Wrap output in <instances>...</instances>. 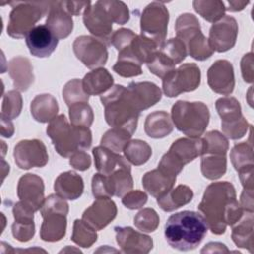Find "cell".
<instances>
[{"mask_svg":"<svg viewBox=\"0 0 254 254\" xmlns=\"http://www.w3.org/2000/svg\"><path fill=\"white\" fill-rule=\"evenodd\" d=\"M123 153L129 163L135 166H141L147 163L152 156V149L147 142L135 139L128 142Z\"/></svg>","mask_w":254,"mask_h":254,"instance_id":"e575fe53","label":"cell"},{"mask_svg":"<svg viewBox=\"0 0 254 254\" xmlns=\"http://www.w3.org/2000/svg\"><path fill=\"white\" fill-rule=\"evenodd\" d=\"M230 160L237 172L254 168L253 148L251 140L249 142L236 144L230 152Z\"/></svg>","mask_w":254,"mask_h":254,"instance_id":"d590c367","label":"cell"},{"mask_svg":"<svg viewBox=\"0 0 254 254\" xmlns=\"http://www.w3.org/2000/svg\"><path fill=\"white\" fill-rule=\"evenodd\" d=\"M197 208L208 228L216 235L223 234L227 225H234L244 212L236 199L235 189L229 182L208 185Z\"/></svg>","mask_w":254,"mask_h":254,"instance_id":"6da1fadb","label":"cell"},{"mask_svg":"<svg viewBox=\"0 0 254 254\" xmlns=\"http://www.w3.org/2000/svg\"><path fill=\"white\" fill-rule=\"evenodd\" d=\"M45 211H59L67 215L68 203L65 201L64 198L61 197L57 193L50 194L48 197L45 198L43 205L40 209V212H45Z\"/></svg>","mask_w":254,"mask_h":254,"instance_id":"816d5d0a","label":"cell"},{"mask_svg":"<svg viewBox=\"0 0 254 254\" xmlns=\"http://www.w3.org/2000/svg\"><path fill=\"white\" fill-rule=\"evenodd\" d=\"M43 223L40 229L42 240L47 242L60 241L65 235L66 231V214L59 211L41 212Z\"/></svg>","mask_w":254,"mask_h":254,"instance_id":"603a6c76","label":"cell"},{"mask_svg":"<svg viewBox=\"0 0 254 254\" xmlns=\"http://www.w3.org/2000/svg\"><path fill=\"white\" fill-rule=\"evenodd\" d=\"M47 134L58 154L64 158L70 157L76 151L87 150L92 144L89 128L70 125L64 114L58 115L49 123Z\"/></svg>","mask_w":254,"mask_h":254,"instance_id":"277c9868","label":"cell"},{"mask_svg":"<svg viewBox=\"0 0 254 254\" xmlns=\"http://www.w3.org/2000/svg\"><path fill=\"white\" fill-rule=\"evenodd\" d=\"M248 4H249V1H227L226 10L230 12H238L243 10Z\"/></svg>","mask_w":254,"mask_h":254,"instance_id":"e7e4bbea","label":"cell"},{"mask_svg":"<svg viewBox=\"0 0 254 254\" xmlns=\"http://www.w3.org/2000/svg\"><path fill=\"white\" fill-rule=\"evenodd\" d=\"M207 229L206 221L200 213L184 210L168 218L165 225V237L172 248L190 251L201 243Z\"/></svg>","mask_w":254,"mask_h":254,"instance_id":"7a4b0ae2","label":"cell"},{"mask_svg":"<svg viewBox=\"0 0 254 254\" xmlns=\"http://www.w3.org/2000/svg\"><path fill=\"white\" fill-rule=\"evenodd\" d=\"M59 39L46 25L36 26L27 36L26 44L30 53L37 58H48L56 50Z\"/></svg>","mask_w":254,"mask_h":254,"instance_id":"ffe728a7","label":"cell"},{"mask_svg":"<svg viewBox=\"0 0 254 254\" xmlns=\"http://www.w3.org/2000/svg\"><path fill=\"white\" fill-rule=\"evenodd\" d=\"M45 185L41 177L35 174H25L18 182L17 194L20 200L26 202L35 211L41 209L45 200Z\"/></svg>","mask_w":254,"mask_h":254,"instance_id":"d6986e66","label":"cell"},{"mask_svg":"<svg viewBox=\"0 0 254 254\" xmlns=\"http://www.w3.org/2000/svg\"><path fill=\"white\" fill-rule=\"evenodd\" d=\"M116 241L122 252L127 254H147L153 248V239L130 226L114 227Z\"/></svg>","mask_w":254,"mask_h":254,"instance_id":"2e32d148","label":"cell"},{"mask_svg":"<svg viewBox=\"0 0 254 254\" xmlns=\"http://www.w3.org/2000/svg\"><path fill=\"white\" fill-rule=\"evenodd\" d=\"M58 111V102L51 94H39L31 102V114L38 122H51L57 117Z\"/></svg>","mask_w":254,"mask_h":254,"instance_id":"f546056e","label":"cell"},{"mask_svg":"<svg viewBox=\"0 0 254 254\" xmlns=\"http://www.w3.org/2000/svg\"><path fill=\"white\" fill-rule=\"evenodd\" d=\"M201 253H227L229 252V250L226 248V246L223 243L220 242H209L207 243L200 251Z\"/></svg>","mask_w":254,"mask_h":254,"instance_id":"6125c7cd","label":"cell"},{"mask_svg":"<svg viewBox=\"0 0 254 254\" xmlns=\"http://www.w3.org/2000/svg\"><path fill=\"white\" fill-rule=\"evenodd\" d=\"M149 70L155 74L156 76L160 78H164L166 75H168L171 71L175 69V64L166 56L164 55L160 50L157 51L154 58L146 64Z\"/></svg>","mask_w":254,"mask_h":254,"instance_id":"c3c4849f","label":"cell"},{"mask_svg":"<svg viewBox=\"0 0 254 254\" xmlns=\"http://www.w3.org/2000/svg\"><path fill=\"white\" fill-rule=\"evenodd\" d=\"M126 88L130 99L140 112L155 105L162 98V91L154 82L133 81Z\"/></svg>","mask_w":254,"mask_h":254,"instance_id":"44dd1931","label":"cell"},{"mask_svg":"<svg viewBox=\"0 0 254 254\" xmlns=\"http://www.w3.org/2000/svg\"><path fill=\"white\" fill-rule=\"evenodd\" d=\"M240 205L243 211L253 212L254 201H253V190L243 189V191L240 196Z\"/></svg>","mask_w":254,"mask_h":254,"instance_id":"91938a15","label":"cell"},{"mask_svg":"<svg viewBox=\"0 0 254 254\" xmlns=\"http://www.w3.org/2000/svg\"><path fill=\"white\" fill-rule=\"evenodd\" d=\"M147 200V193L139 190H130L122 196V203L128 209H139L145 205Z\"/></svg>","mask_w":254,"mask_h":254,"instance_id":"f5cc1de1","label":"cell"},{"mask_svg":"<svg viewBox=\"0 0 254 254\" xmlns=\"http://www.w3.org/2000/svg\"><path fill=\"white\" fill-rule=\"evenodd\" d=\"M238 24L231 16H224L213 23L209 30V45L213 51L224 53L232 49L236 43Z\"/></svg>","mask_w":254,"mask_h":254,"instance_id":"5bb4252c","label":"cell"},{"mask_svg":"<svg viewBox=\"0 0 254 254\" xmlns=\"http://www.w3.org/2000/svg\"><path fill=\"white\" fill-rule=\"evenodd\" d=\"M55 191L64 199L74 200L79 198L84 190L82 178L73 171H67L58 176L54 184Z\"/></svg>","mask_w":254,"mask_h":254,"instance_id":"d4e9b609","label":"cell"},{"mask_svg":"<svg viewBox=\"0 0 254 254\" xmlns=\"http://www.w3.org/2000/svg\"><path fill=\"white\" fill-rule=\"evenodd\" d=\"M69 164L75 170L85 171L90 167L91 159L86 152H84L83 150H79L69 157Z\"/></svg>","mask_w":254,"mask_h":254,"instance_id":"9f6ffc18","label":"cell"},{"mask_svg":"<svg viewBox=\"0 0 254 254\" xmlns=\"http://www.w3.org/2000/svg\"><path fill=\"white\" fill-rule=\"evenodd\" d=\"M92 194L97 197H121L133 188L131 169H119L110 175L94 174L91 181Z\"/></svg>","mask_w":254,"mask_h":254,"instance_id":"9c48e42d","label":"cell"},{"mask_svg":"<svg viewBox=\"0 0 254 254\" xmlns=\"http://www.w3.org/2000/svg\"><path fill=\"white\" fill-rule=\"evenodd\" d=\"M207 83L211 90L222 95L232 93L235 86L233 65L227 60L214 62L207 70Z\"/></svg>","mask_w":254,"mask_h":254,"instance_id":"e0dca14e","label":"cell"},{"mask_svg":"<svg viewBox=\"0 0 254 254\" xmlns=\"http://www.w3.org/2000/svg\"><path fill=\"white\" fill-rule=\"evenodd\" d=\"M176 179L177 177L168 175L160 169H155L143 176L142 186L152 196L158 198L173 189Z\"/></svg>","mask_w":254,"mask_h":254,"instance_id":"4316f807","label":"cell"},{"mask_svg":"<svg viewBox=\"0 0 254 254\" xmlns=\"http://www.w3.org/2000/svg\"><path fill=\"white\" fill-rule=\"evenodd\" d=\"M104 106V117L112 128H123L132 135L136 131L140 111L130 99L127 88L120 84L113 85L100 96Z\"/></svg>","mask_w":254,"mask_h":254,"instance_id":"3957f363","label":"cell"},{"mask_svg":"<svg viewBox=\"0 0 254 254\" xmlns=\"http://www.w3.org/2000/svg\"><path fill=\"white\" fill-rule=\"evenodd\" d=\"M83 23L94 38L102 41L107 46L110 45L113 22L98 1L84 10Z\"/></svg>","mask_w":254,"mask_h":254,"instance_id":"9a60e30c","label":"cell"},{"mask_svg":"<svg viewBox=\"0 0 254 254\" xmlns=\"http://www.w3.org/2000/svg\"><path fill=\"white\" fill-rule=\"evenodd\" d=\"M13 156L16 165L23 170L44 167L49 161L45 144L38 139L22 140L14 148Z\"/></svg>","mask_w":254,"mask_h":254,"instance_id":"4fadbf2b","label":"cell"},{"mask_svg":"<svg viewBox=\"0 0 254 254\" xmlns=\"http://www.w3.org/2000/svg\"><path fill=\"white\" fill-rule=\"evenodd\" d=\"M113 86V77L103 67H98L86 73L82 79V87L88 95H102Z\"/></svg>","mask_w":254,"mask_h":254,"instance_id":"f1b7e54d","label":"cell"},{"mask_svg":"<svg viewBox=\"0 0 254 254\" xmlns=\"http://www.w3.org/2000/svg\"><path fill=\"white\" fill-rule=\"evenodd\" d=\"M192 190L187 185H179L166 194L157 198V203L164 211H173L191 201Z\"/></svg>","mask_w":254,"mask_h":254,"instance_id":"1f68e13d","label":"cell"},{"mask_svg":"<svg viewBox=\"0 0 254 254\" xmlns=\"http://www.w3.org/2000/svg\"><path fill=\"white\" fill-rule=\"evenodd\" d=\"M94 165L98 173L110 175L119 169H131L126 158L103 146H97L92 150Z\"/></svg>","mask_w":254,"mask_h":254,"instance_id":"cb8c5ba5","label":"cell"},{"mask_svg":"<svg viewBox=\"0 0 254 254\" xmlns=\"http://www.w3.org/2000/svg\"><path fill=\"white\" fill-rule=\"evenodd\" d=\"M226 155L202 154L200 162L201 174L208 180H216L226 172Z\"/></svg>","mask_w":254,"mask_h":254,"instance_id":"d6a6232c","label":"cell"},{"mask_svg":"<svg viewBox=\"0 0 254 254\" xmlns=\"http://www.w3.org/2000/svg\"><path fill=\"white\" fill-rule=\"evenodd\" d=\"M8 72L13 80L14 87L20 91H26L34 82L33 66L29 59L25 57L13 58L8 64Z\"/></svg>","mask_w":254,"mask_h":254,"instance_id":"484cf974","label":"cell"},{"mask_svg":"<svg viewBox=\"0 0 254 254\" xmlns=\"http://www.w3.org/2000/svg\"><path fill=\"white\" fill-rule=\"evenodd\" d=\"M160 222L158 213L153 208H143L134 217L135 226L142 232H153Z\"/></svg>","mask_w":254,"mask_h":254,"instance_id":"bcb514c9","label":"cell"},{"mask_svg":"<svg viewBox=\"0 0 254 254\" xmlns=\"http://www.w3.org/2000/svg\"><path fill=\"white\" fill-rule=\"evenodd\" d=\"M253 53L250 52L245 54L241 60V73L245 82L252 83L254 79V71H253Z\"/></svg>","mask_w":254,"mask_h":254,"instance_id":"6f0895ef","label":"cell"},{"mask_svg":"<svg viewBox=\"0 0 254 254\" xmlns=\"http://www.w3.org/2000/svg\"><path fill=\"white\" fill-rule=\"evenodd\" d=\"M62 3L66 12L74 16L79 15L83 9L91 5L90 1H62Z\"/></svg>","mask_w":254,"mask_h":254,"instance_id":"680465c9","label":"cell"},{"mask_svg":"<svg viewBox=\"0 0 254 254\" xmlns=\"http://www.w3.org/2000/svg\"><path fill=\"white\" fill-rule=\"evenodd\" d=\"M215 108L221 118L223 134L232 140L244 137L250 125L241 113L239 101L235 97H221L216 100Z\"/></svg>","mask_w":254,"mask_h":254,"instance_id":"ba28073f","label":"cell"},{"mask_svg":"<svg viewBox=\"0 0 254 254\" xmlns=\"http://www.w3.org/2000/svg\"><path fill=\"white\" fill-rule=\"evenodd\" d=\"M63 97L68 107L78 102H88L89 99V95L83 90L82 80L77 78L71 79L64 84Z\"/></svg>","mask_w":254,"mask_h":254,"instance_id":"ee69618b","label":"cell"},{"mask_svg":"<svg viewBox=\"0 0 254 254\" xmlns=\"http://www.w3.org/2000/svg\"><path fill=\"white\" fill-rule=\"evenodd\" d=\"M136 34L130 30V29H125L121 28L116 30L112 35L110 39V44H112L116 50L121 51L128 47L132 41L136 38Z\"/></svg>","mask_w":254,"mask_h":254,"instance_id":"f907efd6","label":"cell"},{"mask_svg":"<svg viewBox=\"0 0 254 254\" xmlns=\"http://www.w3.org/2000/svg\"><path fill=\"white\" fill-rule=\"evenodd\" d=\"M132 134L123 128H111L107 130L101 138V146L115 152H122L128 144Z\"/></svg>","mask_w":254,"mask_h":254,"instance_id":"8d00e7d4","label":"cell"},{"mask_svg":"<svg viewBox=\"0 0 254 254\" xmlns=\"http://www.w3.org/2000/svg\"><path fill=\"white\" fill-rule=\"evenodd\" d=\"M174 125L171 116L166 111H155L149 114L145 120V133L154 139L164 138L173 132Z\"/></svg>","mask_w":254,"mask_h":254,"instance_id":"4dcf8cb0","label":"cell"},{"mask_svg":"<svg viewBox=\"0 0 254 254\" xmlns=\"http://www.w3.org/2000/svg\"><path fill=\"white\" fill-rule=\"evenodd\" d=\"M117 214V207L110 197H97L94 202L84 210L82 219L96 230L106 227Z\"/></svg>","mask_w":254,"mask_h":254,"instance_id":"ac0fdd59","label":"cell"},{"mask_svg":"<svg viewBox=\"0 0 254 254\" xmlns=\"http://www.w3.org/2000/svg\"><path fill=\"white\" fill-rule=\"evenodd\" d=\"M13 9L9 16L7 34L16 39L26 37L43 16L49 12L51 1L48 2H10Z\"/></svg>","mask_w":254,"mask_h":254,"instance_id":"8992f818","label":"cell"},{"mask_svg":"<svg viewBox=\"0 0 254 254\" xmlns=\"http://www.w3.org/2000/svg\"><path fill=\"white\" fill-rule=\"evenodd\" d=\"M107 45L91 36H79L73 44L75 57L88 68H98L104 65L108 59Z\"/></svg>","mask_w":254,"mask_h":254,"instance_id":"7c38bea8","label":"cell"},{"mask_svg":"<svg viewBox=\"0 0 254 254\" xmlns=\"http://www.w3.org/2000/svg\"><path fill=\"white\" fill-rule=\"evenodd\" d=\"M12 234L20 242L31 240L35 234V223H23L14 221L12 224Z\"/></svg>","mask_w":254,"mask_h":254,"instance_id":"db71d44e","label":"cell"},{"mask_svg":"<svg viewBox=\"0 0 254 254\" xmlns=\"http://www.w3.org/2000/svg\"><path fill=\"white\" fill-rule=\"evenodd\" d=\"M113 70L123 77H133L142 74L141 64L128 59H118L113 65Z\"/></svg>","mask_w":254,"mask_h":254,"instance_id":"681fc988","label":"cell"},{"mask_svg":"<svg viewBox=\"0 0 254 254\" xmlns=\"http://www.w3.org/2000/svg\"><path fill=\"white\" fill-rule=\"evenodd\" d=\"M176 128L190 138H199L209 122L208 107L201 101L178 100L171 110Z\"/></svg>","mask_w":254,"mask_h":254,"instance_id":"5b68a950","label":"cell"},{"mask_svg":"<svg viewBox=\"0 0 254 254\" xmlns=\"http://www.w3.org/2000/svg\"><path fill=\"white\" fill-rule=\"evenodd\" d=\"M71 240L80 247L88 248L97 240L96 229L83 219H75L73 222Z\"/></svg>","mask_w":254,"mask_h":254,"instance_id":"f35d334b","label":"cell"},{"mask_svg":"<svg viewBox=\"0 0 254 254\" xmlns=\"http://www.w3.org/2000/svg\"><path fill=\"white\" fill-rule=\"evenodd\" d=\"M13 215L14 221L23 222V223H31L34 222V208L27 204L26 202L20 200L16 202L13 206Z\"/></svg>","mask_w":254,"mask_h":254,"instance_id":"11a10c76","label":"cell"},{"mask_svg":"<svg viewBox=\"0 0 254 254\" xmlns=\"http://www.w3.org/2000/svg\"><path fill=\"white\" fill-rule=\"evenodd\" d=\"M98 2L104 8L113 23L124 25L129 21V10L124 2L116 0H100Z\"/></svg>","mask_w":254,"mask_h":254,"instance_id":"f6af8a7d","label":"cell"},{"mask_svg":"<svg viewBox=\"0 0 254 254\" xmlns=\"http://www.w3.org/2000/svg\"><path fill=\"white\" fill-rule=\"evenodd\" d=\"M200 69L195 64H184L163 78V91L168 97L193 91L200 84Z\"/></svg>","mask_w":254,"mask_h":254,"instance_id":"8fae6325","label":"cell"},{"mask_svg":"<svg viewBox=\"0 0 254 254\" xmlns=\"http://www.w3.org/2000/svg\"><path fill=\"white\" fill-rule=\"evenodd\" d=\"M23 106V99L18 90H9L3 96L2 107H1V117L12 120L17 118Z\"/></svg>","mask_w":254,"mask_h":254,"instance_id":"b9f144b4","label":"cell"},{"mask_svg":"<svg viewBox=\"0 0 254 254\" xmlns=\"http://www.w3.org/2000/svg\"><path fill=\"white\" fill-rule=\"evenodd\" d=\"M175 30L177 38L184 43H186L194 34L201 31L197 18L190 13L182 14L177 18Z\"/></svg>","mask_w":254,"mask_h":254,"instance_id":"ab89813d","label":"cell"},{"mask_svg":"<svg viewBox=\"0 0 254 254\" xmlns=\"http://www.w3.org/2000/svg\"><path fill=\"white\" fill-rule=\"evenodd\" d=\"M1 144H2V147H3V152H2V156H4L5 155V149H4V147H5V142H3V141H1Z\"/></svg>","mask_w":254,"mask_h":254,"instance_id":"03108f58","label":"cell"},{"mask_svg":"<svg viewBox=\"0 0 254 254\" xmlns=\"http://www.w3.org/2000/svg\"><path fill=\"white\" fill-rule=\"evenodd\" d=\"M190 56L197 61H204L212 56L213 50L209 45L208 39L200 32L194 34L185 43Z\"/></svg>","mask_w":254,"mask_h":254,"instance_id":"74e56055","label":"cell"},{"mask_svg":"<svg viewBox=\"0 0 254 254\" xmlns=\"http://www.w3.org/2000/svg\"><path fill=\"white\" fill-rule=\"evenodd\" d=\"M175 64L182 63L187 57V47L183 41L178 38H172L165 42L159 49Z\"/></svg>","mask_w":254,"mask_h":254,"instance_id":"7dc6e473","label":"cell"},{"mask_svg":"<svg viewBox=\"0 0 254 254\" xmlns=\"http://www.w3.org/2000/svg\"><path fill=\"white\" fill-rule=\"evenodd\" d=\"M192 6L196 13L210 23H216L225 16L226 7L220 0H195Z\"/></svg>","mask_w":254,"mask_h":254,"instance_id":"836d02e7","label":"cell"},{"mask_svg":"<svg viewBox=\"0 0 254 254\" xmlns=\"http://www.w3.org/2000/svg\"><path fill=\"white\" fill-rule=\"evenodd\" d=\"M1 135L6 138H10L14 134V125L11 120L1 117Z\"/></svg>","mask_w":254,"mask_h":254,"instance_id":"be15d7a7","label":"cell"},{"mask_svg":"<svg viewBox=\"0 0 254 254\" xmlns=\"http://www.w3.org/2000/svg\"><path fill=\"white\" fill-rule=\"evenodd\" d=\"M201 140L203 144L201 155L202 154L226 155L229 148L228 140L220 132L216 130L209 131L204 135V137Z\"/></svg>","mask_w":254,"mask_h":254,"instance_id":"60d3db41","label":"cell"},{"mask_svg":"<svg viewBox=\"0 0 254 254\" xmlns=\"http://www.w3.org/2000/svg\"><path fill=\"white\" fill-rule=\"evenodd\" d=\"M202 148L203 144L200 138H180L172 144L169 151L162 157L158 169L168 175L177 177L185 165L201 156Z\"/></svg>","mask_w":254,"mask_h":254,"instance_id":"52a82bcc","label":"cell"},{"mask_svg":"<svg viewBox=\"0 0 254 254\" xmlns=\"http://www.w3.org/2000/svg\"><path fill=\"white\" fill-rule=\"evenodd\" d=\"M253 212L244 211L241 218L232 225L231 238L235 245L240 248L248 249L253 252L254 233H253Z\"/></svg>","mask_w":254,"mask_h":254,"instance_id":"83f0119b","label":"cell"},{"mask_svg":"<svg viewBox=\"0 0 254 254\" xmlns=\"http://www.w3.org/2000/svg\"><path fill=\"white\" fill-rule=\"evenodd\" d=\"M169 23V11L163 3L152 2L147 5L140 18L141 35L152 40L161 48L165 43Z\"/></svg>","mask_w":254,"mask_h":254,"instance_id":"30bf717a","label":"cell"},{"mask_svg":"<svg viewBox=\"0 0 254 254\" xmlns=\"http://www.w3.org/2000/svg\"><path fill=\"white\" fill-rule=\"evenodd\" d=\"M46 26L58 39H64L71 33L73 21L71 15L64 8L62 1H51Z\"/></svg>","mask_w":254,"mask_h":254,"instance_id":"7402d4cb","label":"cell"},{"mask_svg":"<svg viewBox=\"0 0 254 254\" xmlns=\"http://www.w3.org/2000/svg\"><path fill=\"white\" fill-rule=\"evenodd\" d=\"M253 170L254 168H250V169L238 172V176L243 186V189L253 190Z\"/></svg>","mask_w":254,"mask_h":254,"instance_id":"94428289","label":"cell"},{"mask_svg":"<svg viewBox=\"0 0 254 254\" xmlns=\"http://www.w3.org/2000/svg\"><path fill=\"white\" fill-rule=\"evenodd\" d=\"M69 120L73 126L89 127L94 119L93 110L87 102H78L69 106Z\"/></svg>","mask_w":254,"mask_h":254,"instance_id":"7bdbcfd3","label":"cell"}]
</instances>
